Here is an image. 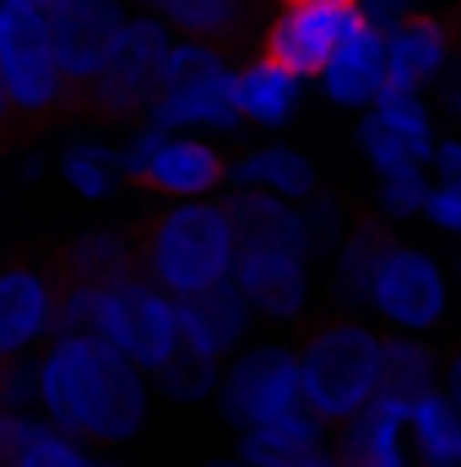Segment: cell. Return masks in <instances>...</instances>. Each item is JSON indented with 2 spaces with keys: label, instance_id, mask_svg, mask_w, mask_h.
<instances>
[{
  "label": "cell",
  "instance_id": "obj_41",
  "mask_svg": "<svg viewBox=\"0 0 461 467\" xmlns=\"http://www.w3.org/2000/svg\"><path fill=\"white\" fill-rule=\"evenodd\" d=\"M136 5H169V0H136Z\"/></svg>",
  "mask_w": 461,
  "mask_h": 467
},
{
  "label": "cell",
  "instance_id": "obj_19",
  "mask_svg": "<svg viewBox=\"0 0 461 467\" xmlns=\"http://www.w3.org/2000/svg\"><path fill=\"white\" fill-rule=\"evenodd\" d=\"M147 125L174 130V125H212V130H239V109H233V71L218 66L196 82H174L152 99Z\"/></svg>",
  "mask_w": 461,
  "mask_h": 467
},
{
  "label": "cell",
  "instance_id": "obj_31",
  "mask_svg": "<svg viewBox=\"0 0 461 467\" xmlns=\"http://www.w3.org/2000/svg\"><path fill=\"white\" fill-rule=\"evenodd\" d=\"M374 115L385 119L396 136H407V141H418V147H435V130H429V104L418 99V93H380L374 99Z\"/></svg>",
  "mask_w": 461,
  "mask_h": 467
},
{
  "label": "cell",
  "instance_id": "obj_12",
  "mask_svg": "<svg viewBox=\"0 0 461 467\" xmlns=\"http://www.w3.org/2000/svg\"><path fill=\"white\" fill-rule=\"evenodd\" d=\"M456 49H461L456 16H402L385 33V88L391 93H418L424 82L446 77Z\"/></svg>",
  "mask_w": 461,
  "mask_h": 467
},
{
  "label": "cell",
  "instance_id": "obj_32",
  "mask_svg": "<svg viewBox=\"0 0 461 467\" xmlns=\"http://www.w3.org/2000/svg\"><path fill=\"white\" fill-rule=\"evenodd\" d=\"M424 202H429V180L424 174L380 180V218H413V213H424Z\"/></svg>",
  "mask_w": 461,
  "mask_h": 467
},
{
  "label": "cell",
  "instance_id": "obj_16",
  "mask_svg": "<svg viewBox=\"0 0 461 467\" xmlns=\"http://www.w3.org/2000/svg\"><path fill=\"white\" fill-rule=\"evenodd\" d=\"M223 218H229L239 250H282V255H299V261L310 250L304 213H293L271 191H233L229 202H223Z\"/></svg>",
  "mask_w": 461,
  "mask_h": 467
},
{
  "label": "cell",
  "instance_id": "obj_23",
  "mask_svg": "<svg viewBox=\"0 0 461 467\" xmlns=\"http://www.w3.org/2000/svg\"><path fill=\"white\" fill-rule=\"evenodd\" d=\"M435 348L429 343H418V337H391V343H380V391L374 397H385V402H396V408H413L424 391H440L435 386Z\"/></svg>",
  "mask_w": 461,
  "mask_h": 467
},
{
  "label": "cell",
  "instance_id": "obj_2",
  "mask_svg": "<svg viewBox=\"0 0 461 467\" xmlns=\"http://www.w3.org/2000/svg\"><path fill=\"white\" fill-rule=\"evenodd\" d=\"M130 244H136V272L152 288H163L174 305L229 283L239 255L229 218L212 202H174L169 213L141 218L130 229Z\"/></svg>",
  "mask_w": 461,
  "mask_h": 467
},
{
  "label": "cell",
  "instance_id": "obj_14",
  "mask_svg": "<svg viewBox=\"0 0 461 467\" xmlns=\"http://www.w3.org/2000/svg\"><path fill=\"white\" fill-rule=\"evenodd\" d=\"M233 288L266 321H293L310 299V272L299 255H282V250H239L233 255Z\"/></svg>",
  "mask_w": 461,
  "mask_h": 467
},
{
  "label": "cell",
  "instance_id": "obj_13",
  "mask_svg": "<svg viewBox=\"0 0 461 467\" xmlns=\"http://www.w3.org/2000/svg\"><path fill=\"white\" fill-rule=\"evenodd\" d=\"M223 180H229L223 152L196 136H163V147L130 174V185H141L152 196H174V202H196V196L218 191Z\"/></svg>",
  "mask_w": 461,
  "mask_h": 467
},
{
  "label": "cell",
  "instance_id": "obj_30",
  "mask_svg": "<svg viewBox=\"0 0 461 467\" xmlns=\"http://www.w3.org/2000/svg\"><path fill=\"white\" fill-rule=\"evenodd\" d=\"M16 467H115V462H98V457H87V451H82V441H66L60 430L38 424V435L22 446Z\"/></svg>",
  "mask_w": 461,
  "mask_h": 467
},
{
  "label": "cell",
  "instance_id": "obj_20",
  "mask_svg": "<svg viewBox=\"0 0 461 467\" xmlns=\"http://www.w3.org/2000/svg\"><path fill=\"white\" fill-rule=\"evenodd\" d=\"M49 272L60 277V283H82V288H109L119 277H136V244H130V234H82V239H71L66 250H55L49 255Z\"/></svg>",
  "mask_w": 461,
  "mask_h": 467
},
{
  "label": "cell",
  "instance_id": "obj_17",
  "mask_svg": "<svg viewBox=\"0 0 461 467\" xmlns=\"http://www.w3.org/2000/svg\"><path fill=\"white\" fill-rule=\"evenodd\" d=\"M321 77H326V93H332L337 104H347V109L374 104V99L385 93V33L358 16L343 33V44L332 49V60H326Z\"/></svg>",
  "mask_w": 461,
  "mask_h": 467
},
{
  "label": "cell",
  "instance_id": "obj_26",
  "mask_svg": "<svg viewBox=\"0 0 461 467\" xmlns=\"http://www.w3.org/2000/svg\"><path fill=\"white\" fill-rule=\"evenodd\" d=\"M244 180V191H271V196H315V169H310V158L304 152H293V147H261V152H250L239 169H229Z\"/></svg>",
  "mask_w": 461,
  "mask_h": 467
},
{
  "label": "cell",
  "instance_id": "obj_5",
  "mask_svg": "<svg viewBox=\"0 0 461 467\" xmlns=\"http://www.w3.org/2000/svg\"><path fill=\"white\" fill-rule=\"evenodd\" d=\"M169 27L158 16H141V22H125L115 55L104 60V71L77 93V115H93L104 125L119 119H136L152 109L158 88H163V60H169Z\"/></svg>",
  "mask_w": 461,
  "mask_h": 467
},
{
  "label": "cell",
  "instance_id": "obj_11",
  "mask_svg": "<svg viewBox=\"0 0 461 467\" xmlns=\"http://www.w3.org/2000/svg\"><path fill=\"white\" fill-rule=\"evenodd\" d=\"M55 316V283H49V255H16L0 266V364L22 358Z\"/></svg>",
  "mask_w": 461,
  "mask_h": 467
},
{
  "label": "cell",
  "instance_id": "obj_28",
  "mask_svg": "<svg viewBox=\"0 0 461 467\" xmlns=\"http://www.w3.org/2000/svg\"><path fill=\"white\" fill-rule=\"evenodd\" d=\"M152 375L163 380V391H169V397L196 402V397H207V391L218 386V358H212L207 348H196L190 337H179V343H174V353H169Z\"/></svg>",
  "mask_w": 461,
  "mask_h": 467
},
{
  "label": "cell",
  "instance_id": "obj_21",
  "mask_svg": "<svg viewBox=\"0 0 461 467\" xmlns=\"http://www.w3.org/2000/svg\"><path fill=\"white\" fill-rule=\"evenodd\" d=\"M244 327H250V305L233 288V277L218 283V288H207V294H196V299H179V337H190L196 348H207L212 358H223L244 337Z\"/></svg>",
  "mask_w": 461,
  "mask_h": 467
},
{
  "label": "cell",
  "instance_id": "obj_18",
  "mask_svg": "<svg viewBox=\"0 0 461 467\" xmlns=\"http://www.w3.org/2000/svg\"><path fill=\"white\" fill-rule=\"evenodd\" d=\"M332 451L343 467H407V408L374 397L364 413L343 419Z\"/></svg>",
  "mask_w": 461,
  "mask_h": 467
},
{
  "label": "cell",
  "instance_id": "obj_36",
  "mask_svg": "<svg viewBox=\"0 0 461 467\" xmlns=\"http://www.w3.org/2000/svg\"><path fill=\"white\" fill-rule=\"evenodd\" d=\"M429 163L440 169V185H451V191H461V136H456V141H440Z\"/></svg>",
  "mask_w": 461,
  "mask_h": 467
},
{
  "label": "cell",
  "instance_id": "obj_38",
  "mask_svg": "<svg viewBox=\"0 0 461 467\" xmlns=\"http://www.w3.org/2000/svg\"><path fill=\"white\" fill-rule=\"evenodd\" d=\"M440 99H446V109L461 119V55L446 66V88H440Z\"/></svg>",
  "mask_w": 461,
  "mask_h": 467
},
{
  "label": "cell",
  "instance_id": "obj_8",
  "mask_svg": "<svg viewBox=\"0 0 461 467\" xmlns=\"http://www.w3.org/2000/svg\"><path fill=\"white\" fill-rule=\"evenodd\" d=\"M44 16H49L55 66L82 93L115 55L119 33H125V5L119 0H44Z\"/></svg>",
  "mask_w": 461,
  "mask_h": 467
},
{
  "label": "cell",
  "instance_id": "obj_42",
  "mask_svg": "<svg viewBox=\"0 0 461 467\" xmlns=\"http://www.w3.org/2000/svg\"><path fill=\"white\" fill-rule=\"evenodd\" d=\"M212 467H250V462H212Z\"/></svg>",
  "mask_w": 461,
  "mask_h": 467
},
{
  "label": "cell",
  "instance_id": "obj_3",
  "mask_svg": "<svg viewBox=\"0 0 461 467\" xmlns=\"http://www.w3.org/2000/svg\"><path fill=\"white\" fill-rule=\"evenodd\" d=\"M380 391V337L353 316H326L304 332L299 348V397L321 424L364 413Z\"/></svg>",
  "mask_w": 461,
  "mask_h": 467
},
{
  "label": "cell",
  "instance_id": "obj_1",
  "mask_svg": "<svg viewBox=\"0 0 461 467\" xmlns=\"http://www.w3.org/2000/svg\"><path fill=\"white\" fill-rule=\"evenodd\" d=\"M38 402L49 413V430L66 441H125L141 430L147 413V386L141 369L115 353L104 337L77 332L55 337L38 358Z\"/></svg>",
  "mask_w": 461,
  "mask_h": 467
},
{
  "label": "cell",
  "instance_id": "obj_35",
  "mask_svg": "<svg viewBox=\"0 0 461 467\" xmlns=\"http://www.w3.org/2000/svg\"><path fill=\"white\" fill-rule=\"evenodd\" d=\"M358 16L369 22V27H380V33H391L402 16H413L407 11V0H358Z\"/></svg>",
  "mask_w": 461,
  "mask_h": 467
},
{
  "label": "cell",
  "instance_id": "obj_29",
  "mask_svg": "<svg viewBox=\"0 0 461 467\" xmlns=\"http://www.w3.org/2000/svg\"><path fill=\"white\" fill-rule=\"evenodd\" d=\"M119 174H125V158L109 152V147H71L66 152V180L82 196H109Z\"/></svg>",
  "mask_w": 461,
  "mask_h": 467
},
{
  "label": "cell",
  "instance_id": "obj_37",
  "mask_svg": "<svg viewBox=\"0 0 461 467\" xmlns=\"http://www.w3.org/2000/svg\"><path fill=\"white\" fill-rule=\"evenodd\" d=\"M16 136H27V125L16 119V109H11V99H5V82H0V147H11Z\"/></svg>",
  "mask_w": 461,
  "mask_h": 467
},
{
  "label": "cell",
  "instance_id": "obj_27",
  "mask_svg": "<svg viewBox=\"0 0 461 467\" xmlns=\"http://www.w3.org/2000/svg\"><path fill=\"white\" fill-rule=\"evenodd\" d=\"M358 147H364V158L380 169V180H396V174H424V163L435 158V147H418V141L396 136V130H391L380 115H364V125H358Z\"/></svg>",
  "mask_w": 461,
  "mask_h": 467
},
{
  "label": "cell",
  "instance_id": "obj_25",
  "mask_svg": "<svg viewBox=\"0 0 461 467\" xmlns=\"http://www.w3.org/2000/svg\"><path fill=\"white\" fill-rule=\"evenodd\" d=\"M396 239L385 229V218L380 213H364V218H353V229L343 239V261H337V294H343L347 305H364L369 299V277H374V266H380V255L391 250Z\"/></svg>",
  "mask_w": 461,
  "mask_h": 467
},
{
  "label": "cell",
  "instance_id": "obj_22",
  "mask_svg": "<svg viewBox=\"0 0 461 467\" xmlns=\"http://www.w3.org/2000/svg\"><path fill=\"white\" fill-rule=\"evenodd\" d=\"M299 104V77H288L282 66L271 60H250L244 71H233V109L239 119H255V125H282Z\"/></svg>",
  "mask_w": 461,
  "mask_h": 467
},
{
  "label": "cell",
  "instance_id": "obj_40",
  "mask_svg": "<svg viewBox=\"0 0 461 467\" xmlns=\"http://www.w3.org/2000/svg\"><path fill=\"white\" fill-rule=\"evenodd\" d=\"M288 5H326V11H358V0H288Z\"/></svg>",
  "mask_w": 461,
  "mask_h": 467
},
{
  "label": "cell",
  "instance_id": "obj_6",
  "mask_svg": "<svg viewBox=\"0 0 461 467\" xmlns=\"http://www.w3.org/2000/svg\"><path fill=\"white\" fill-rule=\"evenodd\" d=\"M93 337H104L115 353H125L136 369H158L174 353V343H179V305L163 288H152L141 272L119 277L98 299Z\"/></svg>",
  "mask_w": 461,
  "mask_h": 467
},
{
  "label": "cell",
  "instance_id": "obj_9",
  "mask_svg": "<svg viewBox=\"0 0 461 467\" xmlns=\"http://www.w3.org/2000/svg\"><path fill=\"white\" fill-rule=\"evenodd\" d=\"M369 305L402 332H429L446 316V277L424 250L391 244L369 277Z\"/></svg>",
  "mask_w": 461,
  "mask_h": 467
},
{
  "label": "cell",
  "instance_id": "obj_15",
  "mask_svg": "<svg viewBox=\"0 0 461 467\" xmlns=\"http://www.w3.org/2000/svg\"><path fill=\"white\" fill-rule=\"evenodd\" d=\"M255 5L261 0H169L163 5V16H169L163 27H179L185 44H207V49H218L229 60V55L250 49L266 33Z\"/></svg>",
  "mask_w": 461,
  "mask_h": 467
},
{
  "label": "cell",
  "instance_id": "obj_39",
  "mask_svg": "<svg viewBox=\"0 0 461 467\" xmlns=\"http://www.w3.org/2000/svg\"><path fill=\"white\" fill-rule=\"evenodd\" d=\"M446 397H451V408L461 413V353H451V364H446Z\"/></svg>",
  "mask_w": 461,
  "mask_h": 467
},
{
  "label": "cell",
  "instance_id": "obj_7",
  "mask_svg": "<svg viewBox=\"0 0 461 467\" xmlns=\"http://www.w3.org/2000/svg\"><path fill=\"white\" fill-rule=\"evenodd\" d=\"M304 397H299V353L293 348H250L229 375H223V413L250 435V430H266L288 413H299Z\"/></svg>",
  "mask_w": 461,
  "mask_h": 467
},
{
  "label": "cell",
  "instance_id": "obj_33",
  "mask_svg": "<svg viewBox=\"0 0 461 467\" xmlns=\"http://www.w3.org/2000/svg\"><path fill=\"white\" fill-rule=\"evenodd\" d=\"M38 435V424L27 419V413H16V408H0V467H16L22 457V446Z\"/></svg>",
  "mask_w": 461,
  "mask_h": 467
},
{
  "label": "cell",
  "instance_id": "obj_24",
  "mask_svg": "<svg viewBox=\"0 0 461 467\" xmlns=\"http://www.w3.org/2000/svg\"><path fill=\"white\" fill-rule=\"evenodd\" d=\"M407 435L429 467H461V413L446 391H424L407 408Z\"/></svg>",
  "mask_w": 461,
  "mask_h": 467
},
{
  "label": "cell",
  "instance_id": "obj_34",
  "mask_svg": "<svg viewBox=\"0 0 461 467\" xmlns=\"http://www.w3.org/2000/svg\"><path fill=\"white\" fill-rule=\"evenodd\" d=\"M424 213L440 223V229L461 234V191H451V185H440V191H429V202H424Z\"/></svg>",
  "mask_w": 461,
  "mask_h": 467
},
{
  "label": "cell",
  "instance_id": "obj_10",
  "mask_svg": "<svg viewBox=\"0 0 461 467\" xmlns=\"http://www.w3.org/2000/svg\"><path fill=\"white\" fill-rule=\"evenodd\" d=\"M358 22V11H326V5H282L261 33V60L282 66L288 77H321L343 33Z\"/></svg>",
  "mask_w": 461,
  "mask_h": 467
},
{
  "label": "cell",
  "instance_id": "obj_4",
  "mask_svg": "<svg viewBox=\"0 0 461 467\" xmlns=\"http://www.w3.org/2000/svg\"><path fill=\"white\" fill-rule=\"evenodd\" d=\"M0 82L27 130L77 115V88L55 66L44 0H0Z\"/></svg>",
  "mask_w": 461,
  "mask_h": 467
}]
</instances>
